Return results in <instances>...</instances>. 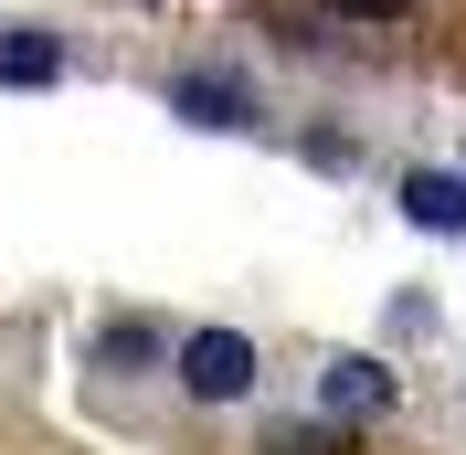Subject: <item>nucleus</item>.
<instances>
[{
  "label": "nucleus",
  "instance_id": "1",
  "mask_svg": "<svg viewBox=\"0 0 466 455\" xmlns=\"http://www.w3.org/2000/svg\"><path fill=\"white\" fill-rule=\"evenodd\" d=\"M180 392L191 402H244L255 392V339L244 329H191L180 339Z\"/></svg>",
  "mask_w": 466,
  "mask_h": 455
},
{
  "label": "nucleus",
  "instance_id": "2",
  "mask_svg": "<svg viewBox=\"0 0 466 455\" xmlns=\"http://www.w3.org/2000/svg\"><path fill=\"white\" fill-rule=\"evenodd\" d=\"M170 106L191 116V127H255V96L233 86V75H180V86H170Z\"/></svg>",
  "mask_w": 466,
  "mask_h": 455
},
{
  "label": "nucleus",
  "instance_id": "3",
  "mask_svg": "<svg viewBox=\"0 0 466 455\" xmlns=\"http://www.w3.org/2000/svg\"><path fill=\"white\" fill-rule=\"evenodd\" d=\"M54 75H64V43L43 22H11V32H0V86H54Z\"/></svg>",
  "mask_w": 466,
  "mask_h": 455
},
{
  "label": "nucleus",
  "instance_id": "4",
  "mask_svg": "<svg viewBox=\"0 0 466 455\" xmlns=\"http://www.w3.org/2000/svg\"><path fill=\"white\" fill-rule=\"evenodd\" d=\"M403 212H413L424 233H466V180H456V170H413V180H403Z\"/></svg>",
  "mask_w": 466,
  "mask_h": 455
},
{
  "label": "nucleus",
  "instance_id": "5",
  "mask_svg": "<svg viewBox=\"0 0 466 455\" xmlns=\"http://www.w3.org/2000/svg\"><path fill=\"white\" fill-rule=\"evenodd\" d=\"M329 413H350V424L360 413H392V370L381 360H329Z\"/></svg>",
  "mask_w": 466,
  "mask_h": 455
},
{
  "label": "nucleus",
  "instance_id": "6",
  "mask_svg": "<svg viewBox=\"0 0 466 455\" xmlns=\"http://www.w3.org/2000/svg\"><path fill=\"white\" fill-rule=\"evenodd\" d=\"M265 455H350V445H339L329 424H276V434H265Z\"/></svg>",
  "mask_w": 466,
  "mask_h": 455
},
{
  "label": "nucleus",
  "instance_id": "7",
  "mask_svg": "<svg viewBox=\"0 0 466 455\" xmlns=\"http://www.w3.org/2000/svg\"><path fill=\"white\" fill-rule=\"evenodd\" d=\"M329 11H339V22H403L413 0H329Z\"/></svg>",
  "mask_w": 466,
  "mask_h": 455
}]
</instances>
